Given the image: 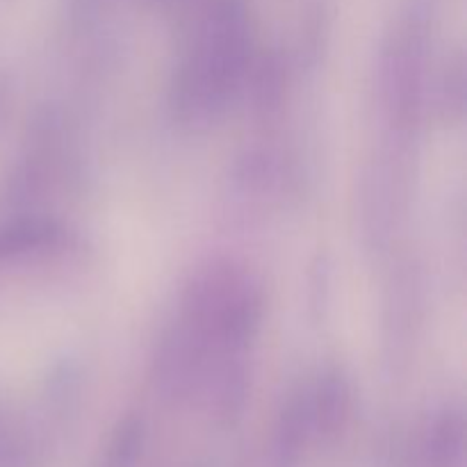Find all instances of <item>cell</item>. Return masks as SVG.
<instances>
[{"label":"cell","mask_w":467,"mask_h":467,"mask_svg":"<svg viewBox=\"0 0 467 467\" xmlns=\"http://www.w3.org/2000/svg\"><path fill=\"white\" fill-rule=\"evenodd\" d=\"M141 450V431L137 424H126L119 429L117 438L109 445L100 467H135Z\"/></svg>","instance_id":"6da1fadb"},{"label":"cell","mask_w":467,"mask_h":467,"mask_svg":"<svg viewBox=\"0 0 467 467\" xmlns=\"http://www.w3.org/2000/svg\"><path fill=\"white\" fill-rule=\"evenodd\" d=\"M461 450H463V433H461V427L454 422H447L436 433V442H433L436 461L445 467L456 465L461 459Z\"/></svg>","instance_id":"7a4b0ae2"}]
</instances>
